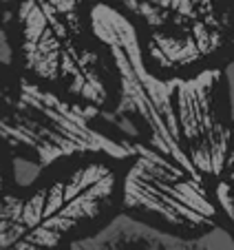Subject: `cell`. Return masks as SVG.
<instances>
[{"label": "cell", "mask_w": 234, "mask_h": 250, "mask_svg": "<svg viewBox=\"0 0 234 250\" xmlns=\"http://www.w3.org/2000/svg\"><path fill=\"white\" fill-rule=\"evenodd\" d=\"M0 2H5V5H9V2H16V0H0Z\"/></svg>", "instance_id": "10"}, {"label": "cell", "mask_w": 234, "mask_h": 250, "mask_svg": "<svg viewBox=\"0 0 234 250\" xmlns=\"http://www.w3.org/2000/svg\"><path fill=\"white\" fill-rule=\"evenodd\" d=\"M11 168H14V182H16V186H20V188L33 186L38 180H40V175L44 173V166L29 155H16Z\"/></svg>", "instance_id": "7"}, {"label": "cell", "mask_w": 234, "mask_h": 250, "mask_svg": "<svg viewBox=\"0 0 234 250\" xmlns=\"http://www.w3.org/2000/svg\"><path fill=\"white\" fill-rule=\"evenodd\" d=\"M223 170H225V180L214 186V197H216V202H219L221 210H223L230 217V222L234 224V144L228 153Z\"/></svg>", "instance_id": "6"}, {"label": "cell", "mask_w": 234, "mask_h": 250, "mask_svg": "<svg viewBox=\"0 0 234 250\" xmlns=\"http://www.w3.org/2000/svg\"><path fill=\"white\" fill-rule=\"evenodd\" d=\"M128 142L135 148V155L122 184L124 206L159 217L177 228L195 230L216 226V206L203 177L188 173L141 140Z\"/></svg>", "instance_id": "3"}, {"label": "cell", "mask_w": 234, "mask_h": 250, "mask_svg": "<svg viewBox=\"0 0 234 250\" xmlns=\"http://www.w3.org/2000/svg\"><path fill=\"white\" fill-rule=\"evenodd\" d=\"M89 24L99 44L108 51L117 76V104L111 111H99V122H106L124 140H141L177 162L188 173L199 175L181 142L177 113V80H161L146 69L139 33L119 9L95 2L89 11ZM201 177V175H199Z\"/></svg>", "instance_id": "1"}, {"label": "cell", "mask_w": 234, "mask_h": 250, "mask_svg": "<svg viewBox=\"0 0 234 250\" xmlns=\"http://www.w3.org/2000/svg\"><path fill=\"white\" fill-rule=\"evenodd\" d=\"M219 71H201L192 78L177 80V113L181 142L192 166L203 180H216L225 168L232 131L216 115Z\"/></svg>", "instance_id": "4"}, {"label": "cell", "mask_w": 234, "mask_h": 250, "mask_svg": "<svg viewBox=\"0 0 234 250\" xmlns=\"http://www.w3.org/2000/svg\"><path fill=\"white\" fill-rule=\"evenodd\" d=\"M69 250H234V239L221 226L197 237H183L119 212L93 235L71 241Z\"/></svg>", "instance_id": "5"}, {"label": "cell", "mask_w": 234, "mask_h": 250, "mask_svg": "<svg viewBox=\"0 0 234 250\" xmlns=\"http://www.w3.org/2000/svg\"><path fill=\"white\" fill-rule=\"evenodd\" d=\"M225 78V91H228V109H230V118L234 122V62H230L223 71Z\"/></svg>", "instance_id": "8"}, {"label": "cell", "mask_w": 234, "mask_h": 250, "mask_svg": "<svg viewBox=\"0 0 234 250\" xmlns=\"http://www.w3.org/2000/svg\"><path fill=\"white\" fill-rule=\"evenodd\" d=\"M14 60V53H11V44H9V38H7L5 29H0V64H11Z\"/></svg>", "instance_id": "9"}, {"label": "cell", "mask_w": 234, "mask_h": 250, "mask_svg": "<svg viewBox=\"0 0 234 250\" xmlns=\"http://www.w3.org/2000/svg\"><path fill=\"white\" fill-rule=\"evenodd\" d=\"M99 111L98 104L69 102L22 78L16 93L0 84V140L11 148L27 151L44 168L84 153L133 160L131 142L115 140L95 126Z\"/></svg>", "instance_id": "2"}]
</instances>
